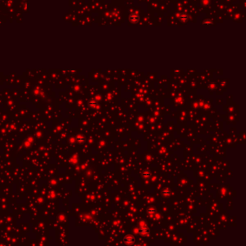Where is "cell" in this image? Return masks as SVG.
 Returning a JSON list of instances; mask_svg holds the SVG:
<instances>
[{
	"label": "cell",
	"instance_id": "obj_1",
	"mask_svg": "<svg viewBox=\"0 0 246 246\" xmlns=\"http://www.w3.org/2000/svg\"><path fill=\"white\" fill-rule=\"evenodd\" d=\"M134 16H135V17H134V15H132L130 17V20H131L132 23H137V22L138 21V20H139V18H138V16H137V15L134 14Z\"/></svg>",
	"mask_w": 246,
	"mask_h": 246
}]
</instances>
